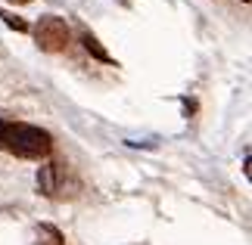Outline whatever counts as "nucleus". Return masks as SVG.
Instances as JSON below:
<instances>
[{
	"label": "nucleus",
	"instance_id": "obj_1",
	"mask_svg": "<svg viewBox=\"0 0 252 245\" xmlns=\"http://www.w3.org/2000/svg\"><path fill=\"white\" fill-rule=\"evenodd\" d=\"M0 149L25 162H44L53 152V136L37 124L0 118Z\"/></svg>",
	"mask_w": 252,
	"mask_h": 245
},
{
	"label": "nucleus",
	"instance_id": "obj_2",
	"mask_svg": "<svg viewBox=\"0 0 252 245\" xmlns=\"http://www.w3.org/2000/svg\"><path fill=\"white\" fill-rule=\"evenodd\" d=\"M75 190H78V180H72V171L65 162L53 159L37 168V192L47 199H65V195H75Z\"/></svg>",
	"mask_w": 252,
	"mask_h": 245
},
{
	"label": "nucleus",
	"instance_id": "obj_6",
	"mask_svg": "<svg viewBox=\"0 0 252 245\" xmlns=\"http://www.w3.org/2000/svg\"><path fill=\"white\" fill-rule=\"evenodd\" d=\"M0 19H3V22L13 28V31H22V34H25V31H32L25 19H22V16H16V13H9V9H0Z\"/></svg>",
	"mask_w": 252,
	"mask_h": 245
},
{
	"label": "nucleus",
	"instance_id": "obj_8",
	"mask_svg": "<svg viewBox=\"0 0 252 245\" xmlns=\"http://www.w3.org/2000/svg\"><path fill=\"white\" fill-rule=\"evenodd\" d=\"M243 3H249V0H243Z\"/></svg>",
	"mask_w": 252,
	"mask_h": 245
},
{
	"label": "nucleus",
	"instance_id": "obj_7",
	"mask_svg": "<svg viewBox=\"0 0 252 245\" xmlns=\"http://www.w3.org/2000/svg\"><path fill=\"white\" fill-rule=\"evenodd\" d=\"M13 6H22V3H32V0H9Z\"/></svg>",
	"mask_w": 252,
	"mask_h": 245
},
{
	"label": "nucleus",
	"instance_id": "obj_4",
	"mask_svg": "<svg viewBox=\"0 0 252 245\" xmlns=\"http://www.w3.org/2000/svg\"><path fill=\"white\" fill-rule=\"evenodd\" d=\"M81 44H84V50L91 53L94 59H100L103 65H115V59H112L109 53H106V47H103L100 41H96V34H94V31H87V28H81Z\"/></svg>",
	"mask_w": 252,
	"mask_h": 245
},
{
	"label": "nucleus",
	"instance_id": "obj_5",
	"mask_svg": "<svg viewBox=\"0 0 252 245\" xmlns=\"http://www.w3.org/2000/svg\"><path fill=\"white\" fill-rule=\"evenodd\" d=\"M34 245H65V239H63V233L56 230L53 223H41V227H37Z\"/></svg>",
	"mask_w": 252,
	"mask_h": 245
},
{
	"label": "nucleus",
	"instance_id": "obj_3",
	"mask_svg": "<svg viewBox=\"0 0 252 245\" xmlns=\"http://www.w3.org/2000/svg\"><path fill=\"white\" fill-rule=\"evenodd\" d=\"M32 34H34V44L41 47L44 53H63L65 47H69V41H72V28H69V22H65L63 16H41L34 22V28H32Z\"/></svg>",
	"mask_w": 252,
	"mask_h": 245
}]
</instances>
